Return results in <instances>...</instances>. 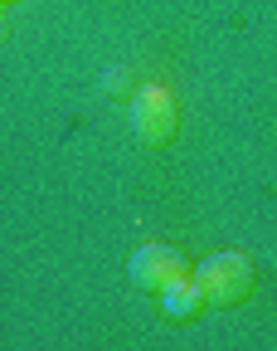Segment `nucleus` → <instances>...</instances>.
Instances as JSON below:
<instances>
[{
    "instance_id": "obj_1",
    "label": "nucleus",
    "mask_w": 277,
    "mask_h": 351,
    "mask_svg": "<svg viewBox=\"0 0 277 351\" xmlns=\"http://www.w3.org/2000/svg\"><path fill=\"white\" fill-rule=\"evenodd\" d=\"M190 283L200 288L205 307H239V302H248V298H253L258 274H253V258H248V254L224 249V254L200 258V269L190 274Z\"/></svg>"
},
{
    "instance_id": "obj_2",
    "label": "nucleus",
    "mask_w": 277,
    "mask_h": 351,
    "mask_svg": "<svg viewBox=\"0 0 277 351\" xmlns=\"http://www.w3.org/2000/svg\"><path fill=\"white\" fill-rule=\"evenodd\" d=\"M127 122H131L142 147H170L175 127H180V108L170 98V88L166 83H142L127 103Z\"/></svg>"
},
{
    "instance_id": "obj_3",
    "label": "nucleus",
    "mask_w": 277,
    "mask_h": 351,
    "mask_svg": "<svg viewBox=\"0 0 277 351\" xmlns=\"http://www.w3.org/2000/svg\"><path fill=\"white\" fill-rule=\"evenodd\" d=\"M127 278L142 293H161L175 278H190V263H185V254L175 244H142L127 258Z\"/></svg>"
},
{
    "instance_id": "obj_4",
    "label": "nucleus",
    "mask_w": 277,
    "mask_h": 351,
    "mask_svg": "<svg viewBox=\"0 0 277 351\" xmlns=\"http://www.w3.org/2000/svg\"><path fill=\"white\" fill-rule=\"evenodd\" d=\"M156 302H161V317H170V322H190V317H200V307H205V298H200V288L190 278L166 283L156 293Z\"/></svg>"
},
{
    "instance_id": "obj_5",
    "label": "nucleus",
    "mask_w": 277,
    "mask_h": 351,
    "mask_svg": "<svg viewBox=\"0 0 277 351\" xmlns=\"http://www.w3.org/2000/svg\"><path fill=\"white\" fill-rule=\"evenodd\" d=\"M5 5H15V0H5Z\"/></svg>"
},
{
    "instance_id": "obj_6",
    "label": "nucleus",
    "mask_w": 277,
    "mask_h": 351,
    "mask_svg": "<svg viewBox=\"0 0 277 351\" xmlns=\"http://www.w3.org/2000/svg\"><path fill=\"white\" fill-rule=\"evenodd\" d=\"M0 5H5V0H0Z\"/></svg>"
}]
</instances>
